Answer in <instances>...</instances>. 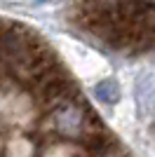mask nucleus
Masks as SVG:
<instances>
[{
  "label": "nucleus",
  "mask_w": 155,
  "mask_h": 157,
  "mask_svg": "<svg viewBox=\"0 0 155 157\" xmlns=\"http://www.w3.org/2000/svg\"><path fill=\"white\" fill-rule=\"evenodd\" d=\"M143 7H155V0H139Z\"/></svg>",
  "instance_id": "2"
},
{
  "label": "nucleus",
  "mask_w": 155,
  "mask_h": 157,
  "mask_svg": "<svg viewBox=\"0 0 155 157\" xmlns=\"http://www.w3.org/2000/svg\"><path fill=\"white\" fill-rule=\"evenodd\" d=\"M94 94H97L101 101H106V103H115L117 98H120V89H117V85L113 82V80L99 82V85L94 87Z\"/></svg>",
  "instance_id": "1"
}]
</instances>
